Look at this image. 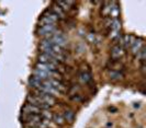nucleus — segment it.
<instances>
[{
	"label": "nucleus",
	"instance_id": "obj_14",
	"mask_svg": "<svg viewBox=\"0 0 146 128\" xmlns=\"http://www.w3.org/2000/svg\"><path fill=\"white\" fill-rule=\"evenodd\" d=\"M53 119L54 121L57 124V125H63L64 123H65V119H64V116L63 115H60V114H55L54 116H53Z\"/></svg>",
	"mask_w": 146,
	"mask_h": 128
},
{
	"label": "nucleus",
	"instance_id": "obj_6",
	"mask_svg": "<svg viewBox=\"0 0 146 128\" xmlns=\"http://www.w3.org/2000/svg\"><path fill=\"white\" fill-rule=\"evenodd\" d=\"M124 55V49L120 45H114L111 49V57L113 59H119Z\"/></svg>",
	"mask_w": 146,
	"mask_h": 128
},
{
	"label": "nucleus",
	"instance_id": "obj_4",
	"mask_svg": "<svg viewBox=\"0 0 146 128\" xmlns=\"http://www.w3.org/2000/svg\"><path fill=\"white\" fill-rule=\"evenodd\" d=\"M41 108L40 107L35 106V105H32V104H25L23 108H22V112L24 115H40L41 114Z\"/></svg>",
	"mask_w": 146,
	"mask_h": 128
},
{
	"label": "nucleus",
	"instance_id": "obj_15",
	"mask_svg": "<svg viewBox=\"0 0 146 128\" xmlns=\"http://www.w3.org/2000/svg\"><path fill=\"white\" fill-rule=\"evenodd\" d=\"M110 77L112 79H121L122 77H123V75L120 72L119 70H112L109 72Z\"/></svg>",
	"mask_w": 146,
	"mask_h": 128
},
{
	"label": "nucleus",
	"instance_id": "obj_8",
	"mask_svg": "<svg viewBox=\"0 0 146 128\" xmlns=\"http://www.w3.org/2000/svg\"><path fill=\"white\" fill-rule=\"evenodd\" d=\"M50 11H51L53 14H55V15L57 16V19H58V18L63 19V18L65 16V12H64V11H63V10H62V9L56 5V3H55L54 6H52V9L50 10Z\"/></svg>",
	"mask_w": 146,
	"mask_h": 128
},
{
	"label": "nucleus",
	"instance_id": "obj_13",
	"mask_svg": "<svg viewBox=\"0 0 146 128\" xmlns=\"http://www.w3.org/2000/svg\"><path fill=\"white\" fill-rule=\"evenodd\" d=\"M64 119L65 121H67L68 123H72V121H74V112L73 111H70V110H66L65 112H64Z\"/></svg>",
	"mask_w": 146,
	"mask_h": 128
},
{
	"label": "nucleus",
	"instance_id": "obj_2",
	"mask_svg": "<svg viewBox=\"0 0 146 128\" xmlns=\"http://www.w3.org/2000/svg\"><path fill=\"white\" fill-rule=\"evenodd\" d=\"M57 21V16L55 14H53L51 11H46L42 14L40 22L42 25H46V24H55Z\"/></svg>",
	"mask_w": 146,
	"mask_h": 128
},
{
	"label": "nucleus",
	"instance_id": "obj_7",
	"mask_svg": "<svg viewBox=\"0 0 146 128\" xmlns=\"http://www.w3.org/2000/svg\"><path fill=\"white\" fill-rule=\"evenodd\" d=\"M131 48H132L133 54H137L142 48H144V43H143L142 40H139V38L134 40V42H133V44H132Z\"/></svg>",
	"mask_w": 146,
	"mask_h": 128
},
{
	"label": "nucleus",
	"instance_id": "obj_1",
	"mask_svg": "<svg viewBox=\"0 0 146 128\" xmlns=\"http://www.w3.org/2000/svg\"><path fill=\"white\" fill-rule=\"evenodd\" d=\"M56 32V26L55 24H46V25H41L38 30H37V33L40 36H43L44 38H50L52 37V35Z\"/></svg>",
	"mask_w": 146,
	"mask_h": 128
},
{
	"label": "nucleus",
	"instance_id": "obj_3",
	"mask_svg": "<svg viewBox=\"0 0 146 128\" xmlns=\"http://www.w3.org/2000/svg\"><path fill=\"white\" fill-rule=\"evenodd\" d=\"M51 40L53 41L54 44H56L60 48H64L66 45H67V41H66L65 36L63 35L60 32H57V31L52 35Z\"/></svg>",
	"mask_w": 146,
	"mask_h": 128
},
{
	"label": "nucleus",
	"instance_id": "obj_12",
	"mask_svg": "<svg viewBox=\"0 0 146 128\" xmlns=\"http://www.w3.org/2000/svg\"><path fill=\"white\" fill-rule=\"evenodd\" d=\"M56 5H57V6H58L63 11H65V10H69V8H70V6L73 5V2H72V1H68V2L57 1V2H56Z\"/></svg>",
	"mask_w": 146,
	"mask_h": 128
},
{
	"label": "nucleus",
	"instance_id": "obj_5",
	"mask_svg": "<svg viewBox=\"0 0 146 128\" xmlns=\"http://www.w3.org/2000/svg\"><path fill=\"white\" fill-rule=\"evenodd\" d=\"M38 63H43V64H53V65H58V61L53 58L50 55H46V54H40L38 56Z\"/></svg>",
	"mask_w": 146,
	"mask_h": 128
},
{
	"label": "nucleus",
	"instance_id": "obj_9",
	"mask_svg": "<svg viewBox=\"0 0 146 128\" xmlns=\"http://www.w3.org/2000/svg\"><path fill=\"white\" fill-rule=\"evenodd\" d=\"M134 37L132 35H125L121 38V43L124 45V47H131L133 42H134Z\"/></svg>",
	"mask_w": 146,
	"mask_h": 128
},
{
	"label": "nucleus",
	"instance_id": "obj_10",
	"mask_svg": "<svg viewBox=\"0 0 146 128\" xmlns=\"http://www.w3.org/2000/svg\"><path fill=\"white\" fill-rule=\"evenodd\" d=\"M79 79H80V81L82 83H89L91 80H92V77H91V75L87 72V71H82L80 75H79Z\"/></svg>",
	"mask_w": 146,
	"mask_h": 128
},
{
	"label": "nucleus",
	"instance_id": "obj_11",
	"mask_svg": "<svg viewBox=\"0 0 146 128\" xmlns=\"http://www.w3.org/2000/svg\"><path fill=\"white\" fill-rule=\"evenodd\" d=\"M41 117L43 118L44 121H51L53 118V115H52V112L48 111V110H42L41 111Z\"/></svg>",
	"mask_w": 146,
	"mask_h": 128
},
{
	"label": "nucleus",
	"instance_id": "obj_16",
	"mask_svg": "<svg viewBox=\"0 0 146 128\" xmlns=\"http://www.w3.org/2000/svg\"><path fill=\"white\" fill-rule=\"evenodd\" d=\"M145 48H142V49L139 50V53L136 54V58H139V60H142V61H144V59H145Z\"/></svg>",
	"mask_w": 146,
	"mask_h": 128
}]
</instances>
